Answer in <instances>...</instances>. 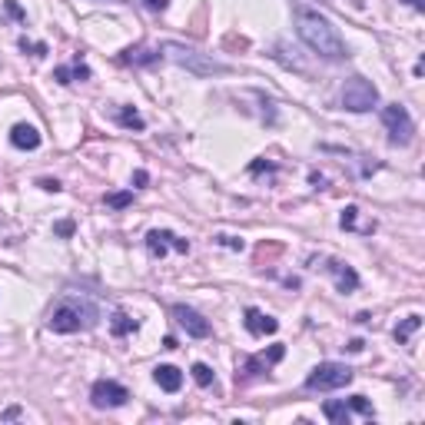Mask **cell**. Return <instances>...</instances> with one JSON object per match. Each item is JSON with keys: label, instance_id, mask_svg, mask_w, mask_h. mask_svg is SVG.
<instances>
[{"label": "cell", "instance_id": "cell-7", "mask_svg": "<svg viewBox=\"0 0 425 425\" xmlns=\"http://www.w3.org/2000/svg\"><path fill=\"white\" fill-rule=\"evenodd\" d=\"M286 356V346L282 342H276V346L270 349V352H260V356H250L246 362L240 366V372H236V382H250V379H256V376H262V372H270L280 359Z\"/></svg>", "mask_w": 425, "mask_h": 425}, {"label": "cell", "instance_id": "cell-4", "mask_svg": "<svg viewBox=\"0 0 425 425\" xmlns=\"http://www.w3.org/2000/svg\"><path fill=\"white\" fill-rule=\"evenodd\" d=\"M352 376H356V372L349 366H342V362H319L309 372V379H306V389H309V392H332V389L349 386Z\"/></svg>", "mask_w": 425, "mask_h": 425}, {"label": "cell", "instance_id": "cell-26", "mask_svg": "<svg viewBox=\"0 0 425 425\" xmlns=\"http://www.w3.org/2000/svg\"><path fill=\"white\" fill-rule=\"evenodd\" d=\"M216 242L226 250H242V240H236V236H216Z\"/></svg>", "mask_w": 425, "mask_h": 425}, {"label": "cell", "instance_id": "cell-23", "mask_svg": "<svg viewBox=\"0 0 425 425\" xmlns=\"http://www.w3.org/2000/svg\"><path fill=\"white\" fill-rule=\"evenodd\" d=\"M193 379H196V386H212V369L206 366V362H196L193 366Z\"/></svg>", "mask_w": 425, "mask_h": 425}, {"label": "cell", "instance_id": "cell-29", "mask_svg": "<svg viewBox=\"0 0 425 425\" xmlns=\"http://www.w3.org/2000/svg\"><path fill=\"white\" fill-rule=\"evenodd\" d=\"M40 186H43V190H50V193H60V183H57V180H40Z\"/></svg>", "mask_w": 425, "mask_h": 425}, {"label": "cell", "instance_id": "cell-19", "mask_svg": "<svg viewBox=\"0 0 425 425\" xmlns=\"http://www.w3.org/2000/svg\"><path fill=\"white\" fill-rule=\"evenodd\" d=\"M110 329H113V336H130V332H136V319H130L126 312H116Z\"/></svg>", "mask_w": 425, "mask_h": 425}, {"label": "cell", "instance_id": "cell-18", "mask_svg": "<svg viewBox=\"0 0 425 425\" xmlns=\"http://www.w3.org/2000/svg\"><path fill=\"white\" fill-rule=\"evenodd\" d=\"M322 416H326L329 422H336V425H349L352 412H349L346 402H326V406H322Z\"/></svg>", "mask_w": 425, "mask_h": 425}, {"label": "cell", "instance_id": "cell-20", "mask_svg": "<svg viewBox=\"0 0 425 425\" xmlns=\"http://www.w3.org/2000/svg\"><path fill=\"white\" fill-rule=\"evenodd\" d=\"M346 406H349V412H359V416H366V419L376 416V409H372V402H369L366 396H352Z\"/></svg>", "mask_w": 425, "mask_h": 425}, {"label": "cell", "instance_id": "cell-27", "mask_svg": "<svg viewBox=\"0 0 425 425\" xmlns=\"http://www.w3.org/2000/svg\"><path fill=\"white\" fill-rule=\"evenodd\" d=\"M4 7H7V14H10V17H17V20H27V14H24V10H20V4H17V0H7V4H4Z\"/></svg>", "mask_w": 425, "mask_h": 425}, {"label": "cell", "instance_id": "cell-5", "mask_svg": "<svg viewBox=\"0 0 425 425\" xmlns=\"http://www.w3.org/2000/svg\"><path fill=\"white\" fill-rule=\"evenodd\" d=\"M379 103V90L372 80L366 77H349L346 87H342V106L352 110V113H366Z\"/></svg>", "mask_w": 425, "mask_h": 425}, {"label": "cell", "instance_id": "cell-34", "mask_svg": "<svg viewBox=\"0 0 425 425\" xmlns=\"http://www.w3.org/2000/svg\"><path fill=\"white\" fill-rule=\"evenodd\" d=\"M110 4H126V0H110Z\"/></svg>", "mask_w": 425, "mask_h": 425}, {"label": "cell", "instance_id": "cell-10", "mask_svg": "<svg viewBox=\"0 0 425 425\" xmlns=\"http://www.w3.org/2000/svg\"><path fill=\"white\" fill-rule=\"evenodd\" d=\"M170 246H173L176 252H190V242H186V240H176L170 230H153V232H146V250H150V256H160V260H163Z\"/></svg>", "mask_w": 425, "mask_h": 425}, {"label": "cell", "instance_id": "cell-30", "mask_svg": "<svg viewBox=\"0 0 425 425\" xmlns=\"http://www.w3.org/2000/svg\"><path fill=\"white\" fill-rule=\"evenodd\" d=\"M143 4L150 10H166V4H170V0H143Z\"/></svg>", "mask_w": 425, "mask_h": 425}, {"label": "cell", "instance_id": "cell-25", "mask_svg": "<svg viewBox=\"0 0 425 425\" xmlns=\"http://www.w3.org/2000/svg\"><path fill=\"white\" fill-rule=\"evenodd\" d=\"M20 47H24V50H30L34 57H47V43H30V40L24 37V40H20Z\"/></svg>", "mask_w": 425, "mask_h": 425}, {"label": "cell", "instance_id": "cell-3", "mask_svg": "<svg viewBox=\"0 0 425 425\" xmlns=\"http://www.w3.org/2000/svg\"><path fill=\"white\" fill-rule=\"evenodd\" d=\"M163 53L173 63H180V67H186L190 73H196V77H212V73H226V63H220V60L206 57V53H200V50L193 47H183V43H166Z\"/></svg>", "mask_w": 425, "mask_h": 425}, {"label": "cell", "instance_id": "cell-9", "mask_svg": "<svg viewBox=\"0 0 425 425\" xmlns=\"http://www.w3.org/2000/svg\"><path fill=\"white\" fill-rule=\"evenodd\" d=\"M316 262H322V270L336 280V286H339V292H356L359 290V272L349 266V262H342V260H332V256H322V260H316Z\"/></svg>", "mask_w": 425, "mask_h": 425}, {"label": "cell", "instance_id": "cell-32", "mask_svg": "<svg viewBox=\"0 0 425 425\" xmlns=\"http://www.w3.org/2000/svg\"><path fill=\"white\" fill-rule=\"evenodd\" d=\"M346 349H349V352H362V349H366V342H362V339H352Z\"/></svg>", "mask_w": 425, "mask_h": 425}, {"label": "cell", "instance_id": "cell-8", "mask_svg": "<svg viewBox=\"0 0 425 425\" xmlns=\"http://www.w3.org/2000/svg\"><path fill=\"white\" fill-rule=\"evenodd\" d=\"M126 399H130L126 386L113 382V379H97L93 389H90V402L97 409H120V406H126Z\"/></svg>", "mask_w": 425, "mask_h": 425}, {"label": "cell", "instance_id": "cell-12", "mask_svg": "<svg viewBox=\"0 0 425 425\" xmlns=\"http://www.w3.org/2000/svg\"><path fill=\"white\" fill-rule=\"evenodd\" d=\"M246 329H250L252 336H270V332H276L280 329V322L272 316H266V312H260V309H246Z\"/></svg>", "mask_w": 425, "mask_h": 425}, {"label": "cell", "instance_id": "cell-1", "mask_svg": "<svg viewBox=\"0 0 425 425\" xmlns=\"http://www.w3.org/2000/svg\"><path fill=\"white\" fill-rule=\"evenodd\" d=\"M292 17H296V30H299L302 43L316 53V57L329 60V63H339V60L349 57L346 40L339 37V30L332 27V20L326 14H319L316 7H306V4H296L292 7Z\"/></svg>", "mask_w": 425, "mask_h": 425}, {"label": "cell", "instance_id": "cell-6", "mask_svg": "<svg viewBox=\"0 0 425 425\" xmlns=\"http://www.w3.org/2000/svg\"><path fill=\"white\" fill-rule=\"evenodd\" d=\"M382 123H386V130H389V143H392V146H406V143H412L416 123H412V116H409L406 106L389 103L386 110H382Z\"/></svg>", "mask_w": 425, "mask_h": 425}, {"label": "cell", "instance_id": "cell-11", "mask_svg": "<svg viewBox=\"0 0 425 425\" xmlns=\"http://www.w3.org/2000/svg\"><path fill=\"white\" fill-rule=\"evenodd\" d=\"M173 319L186 329V336H193V339H206L212 332L210 322H206L196 309H190V306H173Z\"/></svg>", "mask_w": 425, "mask_h": 425}, {"label": "cell", "instance_id": "cell-15", "mask_svg": "<svg viewBox=\"0 0 425 425\" xmlns=\"http://www.w3.org/2000/svg\"><path fill=\"white\" fill-rule=\"evenodd\" d=\"M153 379H156V386L163 389V392H180V386H183V372H180L176 366H156Z\"/></svg>", "mask_w": 425, "mask_h": 425}, {"label": "cell", "instance_id": "cell-2", "mask_svg": "<svg viewBox=\"0 0 425 425\" xmlns=\"http://www.w3.org/2000/svg\"><path fill=\"white\" fill-rule=\"evenodd\" d=\"M93 322H97V306L87 296H63L50 309L47 319V326L53 332H80V329H90Z\"/></svg>", "mask_w": 425, "mask_h": 425}, {"label": "cell", "instance_id": "cell-14", "mask_svg": "<svg viewBox=\"0 0 425 425\" xmlns=\"http://www.w3.org/2000/svg\"><path fill=\"white\" fill-rule=\"evenodd\" d=\"M163 57L160 50H150V47H130L120 53V63H133V67H150L156 60Z\"/></svg>", "mask_w": 425, "mask_h": 425}, {"label": "cell", "instance_id": "cell-33", "mask_svg": "<svg viewBox=\"0 0 425 425\" xmlns=\"http://www.w3.org/2000/svg\"><path fill=\"white\" fill-rule=\"evenodd\" d=\"M402 4H409V7H416V10H422V7H425L422 0H402Z\"/></svg>", "mask_w": 425, "mask_h": 425}, {"label": "cell", "instance_id": "cell-24", "mask_svg": "<svg viewBox=\"0 0 425 425\" xmlns=\"http://www.w3.org/2000/svg\"><path fill=\"white\" fill-rule=\"evenodd\" d=\"M359 210H356V206H346V210H342V220H339V222H342V230H359Z\"/></svg>", "mask_w": 425, "mask_h": 425}, {"label": "cell", "instance_id": "cell-28", "mask_svg": "<svg viewBox=\"0 0 425 425\" xmlns=\"http://www.w3.org/2000/svg\"><path fill=\"white\" fill-rule=\"evenodd\" d=\"M53 232H57V236H73V222H70V220L57 222V226H53Z\"/></svg>", "mask_w": 425, "mask_h": 425}, {"label": "cell", "instance_id": "cell-22", "mask_svg": "<svg viewBox=\"0 0 425 425\" xmlns=\"http://www.w3.org/2000/svg\"><path fill=\"white\" fill-rule=\"evenodd\" d=\"M133 203V193L130 190H123V193H106V206L110 210H123V206Z\"/></svg>", "mask_w": 425, "mask_h": 425}, {"label": "cell", "instance_id": "cell-31", "mask_svg": "<svg viewBox=\"0 0 425 425\" xmlns=\"http://www.w3.org/2000/svg\"><path fill=\"white\" fill-rule=\"evenodd\" d=\"M146 180H150V176H146V170H136V173H133V183L136 186H146Z\"/></svg>", "mask_w": 425, "mask_h": 425}, {"label": "cell", "instance_id": "cell-16", "mask_svg": "<svg viewBox=\"0 0 425 425\" xmlns=\"http://www.w3.org/2000/svg\"><path fill=\"white\" fill-rule=\"evenodd\" d=\"M53 80H57V83H73V80H90V67L77 60L73 67H57V70H53Z\"/></svg>", "mask_w": 425, "mask_h": 425}, {"label": "cell", "instance_id": "cell-13", "mask_svg": "<svg viewBox=\"0 0 425 425\" xmlns=\"http://www.w3.org/2000/svg\"><path fill=\"white\" fill-rule=\"evenodd\" d=\"M10 143L17 146V150H37V146H40V133H37V126H30V123H17L14 130H10Z\"/></svg>", "mask_w": 425, "mask_h": 425}, {"label": "cell", "instance_id": "cell-21", "mask_svg": "<svg viewBox=\"0 0 425 425\" xmlns=\"http://www.w3.org/2000/svg\"><path fill=\"white\" fill-rule=\"evenodd\" d=\"M120 126H126V130H143L146 123L136 110H120Z\"/></svg>", "mask_w": 425, "mask_h": 425}, {"label": "cell", "instance_id": "cell-17", "mask_svg": "<svg viewBox=\"0 0 425 425\" xmlns=\"http://www.w3.org/2000/svg\"><path fill=\"white\" fill-rule=\"evenodd\" d=\"M419 329H422V316H409V319H402V322H399L392 336H396L399 346H406V342H409L412 336H416Z\"/></svg>", "mask_w": 425, "mask_h": 425}]
</instances>
